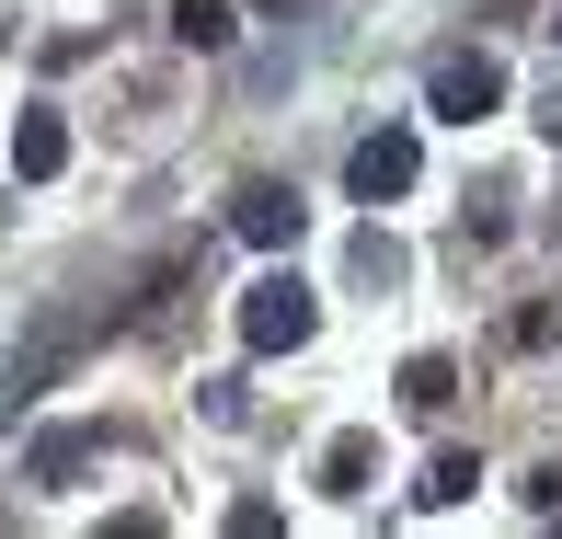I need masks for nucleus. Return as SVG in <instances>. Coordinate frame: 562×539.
Wrapping results in <instances>:
<instances>
[{"mask_svg":"<svg viewBox=\"0 0 562 539\" xmlns=\"http://www.w3.org/2000/svg\"><path fill=\"white\" fill-rule=\"evenodd\" d=\"M172 46H229V0H172Z\"/></svg>","mask_w":562,"mask_h":539,"instance_id":"11","label":"nucleus"},{"mask_svg":"<svg viewBox=\"0 0 562 539\" xmlns=\"http://www.w3.org/2000/svg\"><path fill=\"white\" fill-rule=\"evenodd\" d=\"M459 402V368L448 356H414V368H402V414H448Z\"/></svg>","mask_w":562,"mask_h":539,"instance_id":"9","label":"nucleus"},{"mask_svg":"<svg viewBox=\"0 0 562 539\" xmlns=\"http://www.w3.org/2000/svg\"><path fill=\"white\" fill-rule=\"evenodd\" d=\"M345 265H356V288H402V242H391V229H356Z\"/></svg>","mask_w":562,"mask_h":539,"instance_id":"10","label":"nucleus"},{"mask_svg":"<svg viewBox=\"0 0 562 539\" xmlns=\"http://www.w3.org/2000/svg\"><path fill=\"white\" fill-rule=\"evenodd\" d=\"M241 345L252 356L311 345V288H299V276H252V288H241Z\"/></svg>","mask_w":562,"mask_h":539,"instance_id":"1","label":"nucleus"},{"mask_svg":"<svg viewBox=\"0 0 562 539\" xmlns=\"http://www.w3.org/2000/svg\"><path fill=\"white\" fill-rule=\"evenodd\" d=\"M368 471H379V436H334V448H322V494H368Z\"/></svg>","mask_w":562,"mask_h":539,"instance_id":"7","label":"nucleus"},{"mask_svg":"<svg viewBox=\"0 0 562 539\" xmlns=\"http://www.w3.org/2000/svg\"><path fill=\"white\" fill-rule=\"evenodd\" d=\"M471 482H482V459H471V448H437V459H425V482H414V505H471Z\"/></svg>","mask_w":562,"mask_h":539,"instance_id":"8","label":"nucleus"},{"mask_svg":"<svg viewBox=\"0 0 562 539\" xmlns=\"http://www.w3.org/2000/svg\"><path fill=\"white\" fill-rule=\"evenodd\" d=\"M58 161H69V126H58V115L35 104V115L12 126V172H23V184H46V172H58Z\"/></svg>","mask_w":562,"mask_h":539,"instance_id":"6","label":"nucleus"},{"mask_svg":"<svg viewBox=\"0 0 562 539\" xmlns=\"http://www.w3.org/2000/svg\"><path fill=\"white\" fill-rule=\"evenodd\" d=\"M414 172H425V149H414V126H368V138L345 149V184L368 195V207H391V195H414Z\"/></svg>","mask_w":562,"mask_h":539,"instance_id":"2","label":"nucleus"},{"mask_svg":"<svg viewBox=\"0 0 562 539\" xmlns=\"http://www.w3.org/2000/svg\"><path fill=\"white\" fill-rule=\"evenodd\" d=\"M551 46H562V0H551Z\"/></svg>","mask_w":562,"mask_h":539,"instance_id":"12","label":"nucleus"},{"mask_svg":"<svg viewBox=\"0 0 562 539\" xmlns=\"http://www.w3.org/2000/svg\"><path fill=\"white\" fill-rule=\"evenodd\" d=\"M241 242H299V229H311V207H299V184H241Z\"/></svg>","mask_w":562,"mask_h":539,"instance_id":"4","label":"nucleus"},{"mask_svg":"<svg viewBox=\"0 0 562 539\" xmlns=\"http://www.w3.org/2000/svg\"><path fill=\"white\" fill-rule=\"evenodd\" d=\"M425 104L459 115V126H471V115H494V104H505V58H482V46H448V58L425 69Z\"/></svg>","mask_w":562,"mask_h":539,"instance_id":"3","label":"nucleus"},{"mask_svg":"<svg viewBox=\"0 0 562 539\" xmlns=\"http://www.w3.org/2000/svg\"><path fill=\"white\" fill-rule=\"evenodd\" d=\"M92 459H104V425H58V436H35L23 482H69V471H92Z\"/></svg>","mask_w":562,"mask_h":539,"instance_id":"5","label":"nucleus"}]
</instances>
